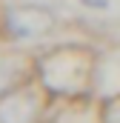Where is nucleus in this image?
<instances>
[{
    "label": "nucleus",
    "mask_w": 120,
    "mask_h": 123,
    "mask_svg": "<svg viewBox=\"0 0 120 123\" xmlns=\"http://www.w3.org/2000/svg\"><path fill=\"white\" fill-rule=\"evenodd\" d=\"M37 115V97L31 92L3 94L0 100V123H31Z\"/></svg>",
    "instance_id": "obj_2"
},
{
    "label": "nucleus",
    "mask_w": 120,
    "mask_h": 123,
    "mask_svg": "<svg viewBox=\"0 0 120 123\" xmlns=\"http://www.w3.org/2000/svg\"><path fill=\"white\" fill-rule=\"evenodd\" d=\"M12 83H14V74L9 72V69H0V94H6L12 89Z\"/></svg>",
    "instance_id": "obj_3"
},
{
    "label": "nucleus",
    "mask_w": 120,
    "mask_h": 123,
    "mask_svg": "<svg viewBox=\"0 0 120 123\" xmlns=\"http://www.w3.org/2000/svg\"><path fill=\"white\" fill-rule=\"evenodd\" d=\"M86 6H94V9H106L109 6V0H83Z\"/></svg>",
    "instance_id": "obj_4"
},
{
    "label": "nucleus",
    "mask_w": 120,
    "mask_h": 123,
    "mask_svg": "<svg viewBox=\"0 0 120 123\" xmlns=\"http://www.w3.org/2000/svg\"><path fill=\"white\" fill-rule=\"evenodd\" d=\"M54 29V14L46 6H14L6 12V31L20 40H37Z\"/></svg>",
    "instance_id": "obj_1"
}]
</instances>
